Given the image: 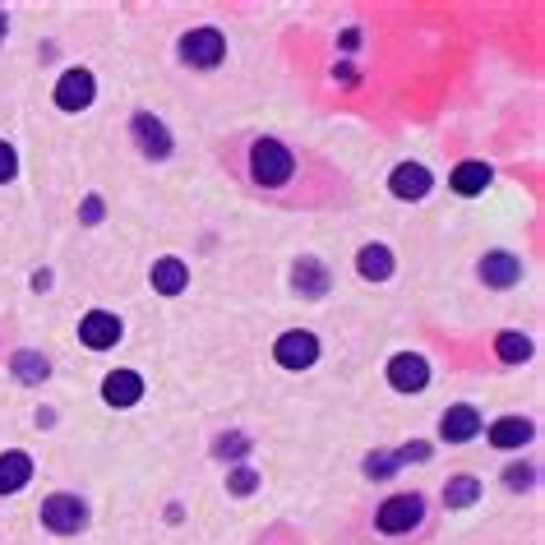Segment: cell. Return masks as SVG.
Segmentation results:
<instances>
[{"instance_id":"cell-1","label":"cell","mask_w":545,"mask_h":545,"mask_svg":"<svg viewBox=\"0 0 545 545\" xmlns=\"http://www.w3.org/2000/svg\"><path fill=\"white\" fill-rule=\"evenodd\" d=\"M250 171H255L259 185H282V181H291L296 162H291V153L278 139H259V144L250 148Z\"/></svg>"},{"instance_id":"cell-2","label":"cell","mask_w":545,"mask_h":545,"mask_svg":"<svg viewBox=\"0 0 545 545\" xmlns=\"http://www.w3.org/2000/svg\"><path fill=\"white\" fill-rule=\"evenodd\" d=\"M181 56H185V65H199V70H208V65H218L222 56H227V42H222L218 28H194V33H185Z\"/></svg>"},{"instance_id":"cell-3","label":"cell","mask_w":545,"mask_h":545,"mask_svg":"<svg viewBox=\"0 0 545 545\" xmlns=\"http://www.w3.org/2000/svg\"><path fill=\"white\" fill-rule=\"evenodd\" d=\"M42 522H47L51 532L70 536V532H79V527L88 522V509L74 495H51L47 504H42Z\"/></svg>"},{"instance_id":"cell-4","label":"cell","mask_w":545,"mask_h":545,"mask_svg":"<svg viewBox=\"0 0 545 545\" xmlns=\"http://www.w3.org/2000/svg\"><path fill=\"white\" fill-rule=\"evenodd\" d=\"M421 513H425V504L416 495H393L384 509H379V532H388V536L412 532L416 522H421Z\"/></svg>"},{"instance_id":"cell-5","label":"cell","mask_w":545,"mask_h":545,"mask_svg":"<svg viewBox=\"0 0 545 545\" xmlns=\"http://www.w3.org/2000/svg\"><path fill=\"white\" fill-rule=\"evenodd\" d=\"M388 384L398 388V393H421L425 384H430V365H425V356H412L402 352L388 361Z\"/></svg>"},{"instance_id":"cell-6","label":"cell","mask_w":545,"mask_h":545,"mask_svg":"<svg viewBox=\"0 0 545 545\" xmlns=\"http://www.w3.org/2000/svg\"><path fill=\"white\" fill-rule=\"evenodd\" d=\"M79 342L93 347V352H107V347L121 342V319L107 315V310H93V315H84V324H79Z\"/></svg>"},{"instance_id":"cell-7","label":"cell","mask_w":545,"mask_h":545,"mask_svg":"<svg viewBox=\"0 0 545 545\" xmlns=\"http://www.w3.org/2000/svg\"><path fill=\"white\" fill-rule=\"evenodd\" d=\"M315 356H319V342H315V333H305V328H291V333L278 338V361L287 365V370H305V365H315Z\"/></svg>"},{"instance_id":"cell-8","label":"cell","mask_w":545,"mask_h":545,"mask_svg":"<svg viewBox=\"0 0 545 545\" xmlns=\"http://www.w3.org/2000/svg\"><path fill=\"white\" fill-rule=\"evenodd\" d=\"M88 102H93V74L88 70H70L56 84V107L61 111H84Z\"/></svg>"},{"instance_id":"cell-9","label":"cell","mask_w":545,"mask_h":545,"mask_svg":"<svg viewBox=\"0 0 545 545\" xmlns=\"http://www.w3.org/2000/svg\"><path fill=\"white\" fill-rule=\"evenodd\" d=\"M134 139H139V148H144L148 158H167V153H171L167 125H162L158 116H148V111H139V116H134Z\"/></svg>"},{"instance_id":"cell-10","label":"cell","mask_w":545,"mask_h":545,"mask_svg":"<svg viewBox=\"0 0 545 545\" xmlns=\"http://www.w3.org/2000/svg\"><path fill=\"white\" fill-rule=\"evenodd\" d=\"M102 398H107L111 407H134V402L144 398V379L134 375V370H116V375H107V384H102Z\"/></svg>"},{"instance_id":"cell-11","label":"cell","mask_w":545,"mask_h":545,"mask_svg":"<svg viewBox=\"0 0 545 545\" xmlns=\"http://www.w3.org/2000/svg\"><path fill=\"white\" fill-rule=\"evenodd\" d=\"M518 278H522V264L513 255H504V250H495V255L481 259V282L485 287H513Z\"/></svg>"},{"instance_id":"cell-12","label":"cell","mask_w":545,"mask_h":545,"mask_svg":"<svg viewBox=\"0 0 545 545\" xmlns=\"http://www.w3.org/2000/svg\"><path fill=\"white\" fill-rule=\"evenodd\" d=\"M393 194L398 199H425V190H430V171L416 167V162H402L398 171H393Z\"/></svg>"},{"instance_id":"cell-13","label":"cell","mask_w":545,"mask_h":545,"mask_svg":"<svg viewBox=\"0 0 545 545\" xmlns=\"http://www.w3.org/2000/svg\"><path fill=\"white\" fill-rule=\"evenodd\" d=\"M476 430H481V416H476L472 407H449V416L439 425V435L449 439V444H467Z\"/></svg>"},{"instance_id":"cell-14","label":"cell","mask_w":545,"mask_h":545,"mask_svg":"<svg viewBox=\"0 0 545 545\" xmlns=\"http://www.w3.org/2000/svg\"><path fill=\"white\" fill-rule=\"evenodd\" d=\"M532 439V421H522V416H504V421L490 425V444L495 449H522Z\"/></svg>"},{"instance_id":"cell-15","label":"cell","mask_w":545,"mask_h":545,"mask_svg":"<svg viewBox=\"0 0 545 545\" xmlns=\"http://www.w3.org/2000/svg\"><path fill=\"white\" fill-rule=\"evenodd\" d=\"M291 282H296V291H301V296L319 301V296L328 291V268L319 264V259H301V264H296V273H291Z\"/></svg>"},{"instance_id":"cell-16","label":"cell","mask_w":545,"mask_h":545,"mask_svg":"<svg viewBox=\"0 0 545 545\" xmlns=\"http://www.w3.org/2000/svg\"><path fill=\"white\" fill-rule=\"evenodd\" d=\"M28 476H33V462H28V453H5V458H0V495L24 490Z\"/></svg>"},{"instance_id":"cell-17","label":"cell","mask_w":545,"mask_h":545,"mask_svg":"<svg viewBox=\"0 0 545 545\" xmlns=\"http://www.w3.org/2000/svg\"><path fill=\"white\" fill-rule=\"evenodd\" d=\"M185 282H190V268H185L181 259H158V264H153V287H158L162 296L185 291Z\"/></svg>"},{"instance_id":"cell-18","label":"cell","mask_w":545,"mask_h":545,"mask_svg":"<svg viewBox=\"0 0 545 545\" xmlns=\"http://www.w3.org/2000/svg\"><path fill=\"white\" fill-rule=\"evenodd\" d=\"M356 268H361V278L384 282L388 273H393V255H388V245H365L361 259H356Z\"/></svg>"},{"instance_id":"cell-19","label":"cell","mask_w":545,"mask_h":545,"mask_svg":"<svg viewBox=\"0 0 545 545\" xmlns=\"http://www.w3.org/2000/svg\"><path fill=\"white\" fill-rule=\"evenodd\" d=\"M485 185H490V167H485V162H462V167L453 171V190L458 194H481Z\"/></svg>"},{"instance_id":"cell-20","label":"cell","mask_w":545,"mask_h":545,"mask_svg":"<svg viewBox=\"0 0 545 545\" xmlns=\"http://www.w3.org/2000/svg\"><path fill=\"white\" fill-rule=\"evenodd\" d=\"M476 495H481V481H476V476H453L449 490H444L449 509H467V504H476Z\"/></svg>"},{"instance_id":"cell-21","label":"cell","mask_w":545,"mask_h":545,"mask_svg":"<svg viewBox=\"0 0 545 545\" xmlns=\"http://www.w3.org/2000/svg\"><path fill=\"white\" fill-rule=\"evenodd\" d=\"M10 365H14V379H24V384H42L47 379V356L37 352H19Z\"/></svg>"},{"instance_id":"cell-22","label":"cell","mask_w":545,"mask_h":545,"mask_svg":"<svg viewBox=\"0 0 545 545\" xmlns=\"http://www.w3.org/2000/svg\"><path fill=\"white\" fill-rule=\"evenodd\" d=\"M495 352H499V361L518 365V361H527V356H532V342L522 338V333H499V338H495Z\"/></svg>"},{"instance_id":"cell-23","label":"cell","mask_w":545,"mask_h":545,"mask_svg":"<svg viewBox=\"0 0 545 545\" xmlns=\"http://www.w3.org/2000/svg\"><path fill=\"white\" fill-rule=\"evenodd\" d=\"M245 453H250V439H245V435H222L218 439V458L236 462V458H245Z\"/></svg>"},{"instance_id":"cell-24","label":"cell","mask_w":545,"mask_h":545,"mask_svg":"<svg viewBox=\"0 0 545 545\" xmlns=\"http://www.w3.org/2000/svg\"><path fill=\"white\" fill-rule=\"evenodd\" d=\"M398 467H402V462H398V453H375V458L365 462V472H370V476H393V472H398Z\"/></svg>"},{"instance_id":"cell-25","label":"cell","mask_w":545,"mask_h":545,"mask_svg":"<svg viewBox=\"0 0 545 545\" xmlns=\"http://www.w3.org/2000/svg\"><path fill=\"white\" fill-rule=\"evenodd\" d=\"M255 485H259V476L250 472V467H241V472H231L227 490H231V495H255Z\"/></svg>"},{"instance_id":"cell-26","label":"cell","mask_w":545,"mask_h":545,"mask_svg":"<svg viewBox=\"0 0 545 545\" xmlns=\"http://www.w3.org/2000/svg\"><path fill=\"white\" fill-rule=\"evenodd\" d=\"M14 171H19V158H14V148H10V144H0V185L10 181Z\"/></svg>"},{"instance_id":"cell-27","label":"cell","mask_w":545,"mask_h":545,"mask_svg":"<svg viewBox=\"0 0 545 545\" xmlns=\"http://www.w3.org/2000/svg\"><path fill=\"white\" fill-rule=\"evenodd\" d=\"M504 481H509L513 490H527V485L536 481V472H532V467H509V472H504Z\"/></svg>"},{"instance_id":"cell-28","label":"cell","mask_w":545,"mask_h":545,"mask_svg":"<svg viewBox=\"0 0 545 545\" xmlns=\"http://www.w3.org/2000/svg\"><path fill=\"white\" fill-rule=\"evenodd\" d=\"M430 458V444H425V439H416V444H407V449L398 453V462H425Z\"/></svg>"},{"instance_id":"cell-29","label":"cell","mask_w":545,"mask_h":545,"mask_svg":"<svg viewBox=\"0 0 545 545\" xmlns=\"http://www.w3.org/2000/svg\"><path fill=\"white\" fill-rule=\"evenodd\" d=\"M97 218H102V199L93 194V199H84V222H97Z\"/></svg>"},{"instance_id":"cell-30","label":"cell","mask_w":545,"mask_h":545,"mask_svg":"<svg viewBox=\"0 0 545 545\" xmlns=\"http://www.w3.org/2000/svg\"><path fill=\"white\" fill-rule=\"evenodd\" d=\"M361 47V33H356V28H347V33H342V51H356Z\"/></svg>"},{"instance_id":"cell-31","label":"cell","mask_w":545,"mask_h":545,"mask_svg":"<svg viewBox=\"0 0 545 545\" xmlns=\"http://www.w3.org/2000/svg\"><path fill=\"white\" fill-rule=\"evenodd\" d=\"M0 37H5V10H0Z\"/></svg>"}]
</instances>
